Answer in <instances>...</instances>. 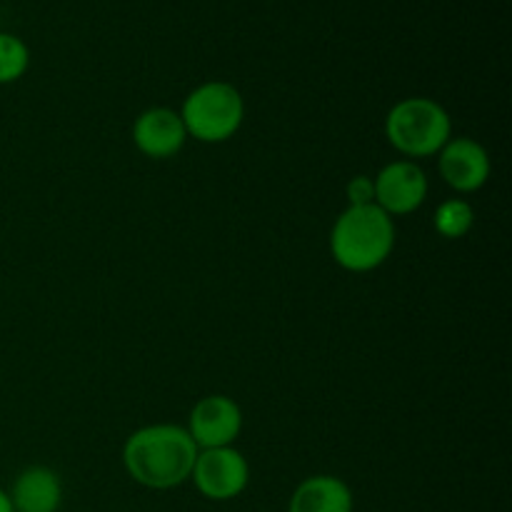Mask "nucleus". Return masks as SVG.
Wrapping results in <instances>:
<instances>
[{
  "label": "nucleus",
  "mask_w": 512,
  "mask_h": 512,
  "mask_svg": "<svg viewBox=\"0 0 512 512\" xmlns=\"http://www.w3.org/2000/svg\"><path fill=\"white\" fill-rule=\"evenodd\" d=\"M0 512H15L13 503H10L8 490H3V488H0Z\"/></svg>",
  "instance_id": "nucleus-15"
},
{
  "label": "nucleus",
  "mask_w": 512,
  "mask_h": 512,
  "mask_svg": "<svg viewBox=\"0 0 512 512\" xmlns=\"http://www.w3.org/2000/svg\"><path fill=\"white\" fill-rule=\"evenodd\" d=\"M348 203L350 205H373L375 203V188L373 178L368 175H358L348 183Z\"/></svg>",
  "instance_id": "nucleus-14"
},
{
  "label": "nucleus",
  "mask_w": 512,
  "mask_h": 512,
  "mask_svg": "<svg viewBox=\"0 0 512 512\" xmlns=\"http://www.w3.org/2000/svg\"><path fill=\"white\" fill-rule=\"evenodd\" d=\"M375 205L390 218L410 215L428 200V175L415 160H393L373 178Z\"/></svg>",
  "instance_id": "nucleus-6"
},
{
  "label": "nucleus",
  "mask_w": 512,
  "mask_h": 512,
  "mask_svg": "<svg viewBox=\"0 0 512 512\" xmlns=\"http://www.w3.org/2000/svg\"><path fill=\"white\" fill-rule=\"evenodd\" d=\"M198 453L183 425L155 423L125 440L123 465L133 483L148 490H173L188 483Z\"/></svg>",
  "instance_id": "nucleus-1"
},
{
  "label": "nucleus",
  "mask_w": 512,
  "mask_h": 512,
  "mask_svg": "<svg viewBox=\"0 0 512 512\" xmlns=\"http://www.w3.org/2000/svg\"><path fill=\"white\" fill-rule=\"evenodd\" d=\"M185 430L198 450L230 448L243 430V410L228 395H208L193 405Z\"/></svg>",
  "instance_id": "nucleus-7"
},
{
  "label": "nucleus",
  "mask_w": 512,
  "mask_h": 512,
  "mask_svg": "<svg viewBox=\"0 0 512 512\" xmlns=\"http://www.w3.org/2000/svg\"><path fill=\"white\" fill-rule=\"evenodd\" d=\"M385 138L408 160L433 158L453 138V118L433 98H403L385 118Z\"/></svg>",
  "instance_id": "nucleus-3"
},
{
  "label": "nucleus",
  "mask_w": 512,
  "mask_h": 512,
  "mask_svg": "<svg viewBox=\"0 0 512 512\" xmlns=\"http://www.w3.org/2000/svg\"><path fill=\"white\" fill-rule=\"evenodd\" d=\"M8 495L15 512H58L63 503V483L53 468L30 465L15 478Z\"/></svg>",
  "instance_id": "nucleus-10"
},
{
  "label": "nucleus",
  "mask_w": 512,
  "mask_h": 512,
  "mask_svg": "<svg viewBox=\"0 0 512 512\" xmlns=\"http://www.w3.org/2000/svg\"><path fill=\"white\" fill-rule=\"evenodd\" d=\"M438 170L448 188L460 195H470L488 183L493 165L488 150L478 140L450 138L438 153Z\"/></svg>",
  "instance_id": "nucleus-8"
},
{
  "label": "nucleus",
  "mask_w": 512,
  "mask_h": 512,
  "mask_svg": "<svg viewBox=\"0 0 512 512\" xmlns=\"http://www.w3.org/2000/svg\"><path fill=\"white\" fill-rule=\"evenodd\" d=\"M435 230L440 238L445 240H460L473 230L475 225V210L468 200L463 198H448L438 205L433 218Z\"/></svg>",
  "instance_id": "nucleus-12"
},
{
  "label": "nucleus",
  "mask_w": 512,
  "mask_h": 512,
  "mask_svg": "<svg viewBox=\"0 0 512 512\" xmlns=\"http://www.w3.org/2000/svg\"><path fill=\"white\" fill-rule=\"evenodd\" d=\"M198 493L213 503H228L245 493L250 483V465L235 445L230 448L200 450L195 458L193 475Z\"/></svg>",
  "instance_id": "nucleus-5"
},
{
  "label": "nucleus",
  "mask_w": 512,
  "mask_h": 512,
  "mask_svg": "<svg viewBox=\"0 0 512 512\" xmlns=\"http://www.w3.org/2000/svg\"><path fill=\"white\" fill-rule=\"evenodd\" d=\"M395 220L378 205H348L330 230V253L348 273L378 270L395 250Z\"/></svg>",
  "instance_id": "nucleus-2"
},
{
  "label": "nucleus",
  "mask_w": 512,
  "mask_h": 512,
  "mask_svg": "<svg viewBox=\"0 0 512 512\" xmlns=\"http://www.w3.org/2000/svg\"><path fill=\"white\" fill-rule=\"evenodd\" d=\"M353 490L335 475H313L295 488L288 512H353Z\"/></svg>",
  "instance_id": "nucleus-11"
},
{
  "label": "nucleus",
  "mask_w": 512,
  "mask_h": 512,
  "mask_svg": "<svg viewBox=\"0 0 512 512\" xmlns=\"http://www.w3.org/2000/svg\"><path fill=\"white\" fill-rule=\"evenodd\" d=\"M133 143L145 158L168 160L175 158L188 143V130L183 118L173 108H148L135 118Z\"/></svg>",
  "instance_id": "nucleus-9"
},
{
  "label": "nucleus",
  "mask_w": 512,
  "mask_h": 512,
  "mask_svg": "<svg viewBox=\"0 0 512 512\" xmlns=\"http://www.w3.org/2000/svg\"><path fill=\"white\" fill-rule=\"evenodd\" d=\"M178 113L188 130V138L218 145L228 143L240 130L245 120V100L233 83L208 80L190 90Z\"/></svg>",
  "instance_id": "nucleus-4"
},
{
  "label": "nucleus",
  "mask_w": 512,
  "mask_h": 512,
  "mask_svg": "<svg viewBox=\"0 0 512 512\" xmlns=\"http://www.w3.org/2000/svg\"><path fill=\"white\" fill-rule=\"evenodd\" d=\"M30 68V48L23 38L0 30V85L18 83Z\"/></svg>",
  "instance_id": "nucleus-13"
}]
</instances>
